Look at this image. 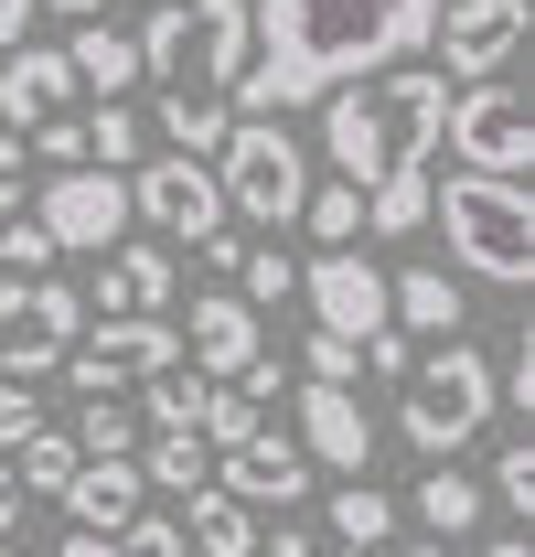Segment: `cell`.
I'll list each match as a JSON object with an SVG mask.
<instances>
[{
  "label": "cell",
  "instance_id": "17",
  "mask_svg": "<svg viewBox=\"0 0 535 557\" xmlns=\"http://www.w3.org/2000/svg\"><path fill=\"white\" fill-rule=\"evenodd\" d=\"M43 119H75V65L65 44H11L0 54V129H43Z\"/></svg>",
  "mask_w": 535,
  "mask_h": 557
},
{
  "label": "cell",
  "instance_id": "44",
  "mask_svg": "<svg viewBox=\"0 0 535 557\" xmlns=\"http://www.w3.org/2000/svg\"><path fill=\"white\" fill-rule=\"evenodd\" d=\"M268 557H322V547H311L300 525H278V536H268Z\"/></svg>",
  "mask_w": 535,
  "mask_h": 557
},
{
  "label": "cell",
  "instance_id": "4",
  "mask_svg": "<svg viewBox=\"0 0 535 557\" xmlns=\"http://www.w3.org/2000/svg\"><path fill=\"white\" fill-rule=\"evenodd\" d=\"M129 44H139V75L161 97H236V75H247V0H161Z\"/></svg>",
  "mask_w": 535,
  "mask_h": 557
},
{
  "label": "cell",
  "instance_id": "37",
  "mask_svg": "<svg viewBox=\"0 0 535 557\" xmlns=\"http://www.w3.org/2000/svg\"><path fill=\"white\" fill-rule=\"evenodd\" d=\"M22 161H43V172H75V161H86V129H75V119H43V129H22Z\"/></svg>",
  "mask_w": 535,
  "mask_h": 557
},
{
  "label": "cell",
  "instance_id": "42",
  "mask_svg": "<svg viewBox=\"0 0 535 557\" xmlns=\"http://www.w3.org/2000/svg\"><path fill=\"white\" fill-rule=\"evenodd\" d=\"M22 33H33V0H0V54H11Z\"/></svg>",
  "mask_w": 535,
  "mask_h": 557
},
{
  "label": "cell",
  "instance_id": "9",
  "mask_svg": "<svg viewBox=\"0 0 535 557\" xmlns=\"http://www.w3.org/2000/svg\"><path fill=\"white\" fill-rule=\"evenodd\" d=\"M33 225L54 236V258H108L119 236H129V172H97V161H75V172H54L43 194H33Z\"/></svg>",
  "mask_w": 535,
  "mask_h": 557
},
{
  "label": "cell",
  "instance_id": "14",
  "mask_svg": "<svg viewBox=\"0 0 535 557\" xmlns=\"http://www.w3.org/2000/svg\"><path fill=\"white\" fill-rule=\"evenodd\" d=\"M289 440L311 472H343V483H364L375 461V418L353 408V386H289Z\"/></svg>",
  "mask_w": 535,
  "mask_h": 557
},
{
  "label": "cell",
  "instance_id": "24",
  "mask_svg": "<svg viewBox=\"0 0 535 557\" xmlns=\"http://www.w3.org/2000/svg\"><path fill=\"white\" fill-rule=\"evenodd\" d=\"M139 119L161 129V150H183V161H214L225 129H236V108H225V97H161V108H139Z\"/></svg>",
  "mask_w": 535,
  "mask_h": 557
},
{
  "label": "cell",
  "instance_id": "34",
  "mask_svg": "<svg viewBox=\"0 0 535 557\" xmlns=\"http://www.w3.org/2000/svg\"><path fill=\"white\" fill-rule=\"evenodd\" d=\"M0 278H54V236L33 214H0Z\"/></svg>",
  "mask_w": 535,
  "mask_h": 557
},
{
  "label": "cell",
  "instance_id": "33",
  "mask_svg": "<svg viewBox=\"0 0 535 557\" xmlns=\"http://www.w3.org/2000/svg\"><path fill=\"white\" fill-rule=\"evenodd\" d=\"M247 429H268V408L247 397V386H203V418H194V440H203V450H236Z\"/></svg>",
  "mask_w": 535,
  "mask_h": 557
},
{
  "label": "cell",
  "instance_id": "35",
  "mask_svg": "<svg viewBox=\"0 0 535 557\" xmlns=\"http://www.w3.org/2000/svg\"><path fill=\"white\" fill-rule=\"evenodd\" d=\"M493 504H514V515H535V440L514 429L503 450H493Z\"/></svg>",
  "mask_w": 535,
  "mask_h": 557
},
{
  "label": "cell",
  "instance_id": "11",
  "mask_svg": "<svg viewBox=\"0 0 535 557\" xmlns=\"http://www.w3.org/2000/svg\"><path fill=\"white\" fill-rule=\"evenodd\" d=\"M172 354H183L172 322H86L65 344V375H75V397H129L139 375H161Z\"/></svg>",
  "mask_w": 535,
  "mask_h": 557
},
{
  "label": "cell",
  "instance_id": "20",
  "mask_svg": "<svg viewBox=\"0 0 535 557\" xmlns=\"http://www.w3.org/2000/svg\"><path fill=\"white\" fill-rule=\"evenodd\" d=\"M386 322H397L407 344H461V289L439 269H397L386 278Z\"/></svg>",
  "mask_w": 535,
  "mask_h": 557
},
{
  "label": "cell",
  "instance_id": "51",
  "mask_svg": "<svg viewBox=\"0 0 535 557\" xmlns=\"http://www.w3.org/2000/svg\"><path fill=\"white\" fill-rule=\"evenodd\" d=\"M150 11H161V0H150Z\"/></svg>",
  "mask_w": 535,
  "mask_h": 557
},
{
  "label": "cell",
  "instance_id": "22",
  "mask_svg": "<svg viewBox=\"0 0 535 557\" xmlns=\"http://www.w3.org/2000/svg\"><path fill=\"white\" fill-rule=\"evenodd\" d=\"M397 515H418V525H428V547H450V536H471V525H482V483H471V472H450V461H428V483L407 493Z\"/></svg>",
  "mask_w": 535,
  "mask_h": 557
},
{
  "label": "cell",
  "instance_id": "7",
  "mask_svg": "<svg viewBox=\"0 0 535 557\" xmlns=\"http://www.w3.org/2000/svg\"><path fill=\"white\" fill-rule=\"evenodd\" d=\"M439 139L461 150V172H493V183H525L535 172V119H525V86L482 75V86H450V119Z\"/></svg>",
  "mask_w": 535,
  "mask_h": 557
},
{
  "label": "cell",
  "instance_id": "12",
  "mask_svg": "<svg viewBox=\"0 0 535 557\" xmlns=\"http://www.w3.org/2000/svg\"><path fill=\"white\" fill-rule=\"evenodd\" d=\"M129 214H150V225L183 236V247H203V236L236 225L225 194H214V161H183V150H161V161H139V172H129Z\"/></svg>",
  "mask_w": 535,
  "mask_h": 557
},
{
  "label": "cell",
  "instance_id": "50",
  "mask_svg": "<svg viewBox=\"0 0 535 557\" xmlns=\"http://www.w3.org/2000/svg\"><path fill=\"white\" fill-rule=\"evenodd\" d=\"M0 557H22V547H11V536H0Z\"/></svg>",
  "mask_w": 535,
  "mask_h": 557
},
{
  "label": "cell",
  "instance_id": "2",
  "mask_svg": "<svg viewBox=\"0 0 535 557\" xmlns=\"http://www.w3.org/2000/svg\"><path fill=\"white\" fill-rule=\"evenodd\" d=\"M439 119H450V75L439 65H386V75H353L322 97V150H333V183L375 194L386 172H418L439 161Z\"/></svg>",
  "mask_w": 535,
  "mask_h": 557
},
{
  "label": "cell",
  "instance_id": "29",
  "mask_svg": "<svg viewBox=\"0 0 535 557\" xmlns=\"http://www.w3.org/2000/svg\"><path fill=\"white\" fill-rule=\"evenodd\" d=\"M397 525H407L397 493H375V483H343V493H333V536H343V547H386Z\"/></svg>",
  "mask_w": 535,
  "mask_h": 557
},
{
  "label": "cell",
  "instance_id": "39",
  "mask_svg": "<svg viewBox=\"0 0 535 557\" xmlns=\"http://www.w3.org/2000/svg\"><path fill=\"white\" fill-rule=\"evenodd\" d=\"M33 429H43V397H33V386L11 375V386H0V450H22Z\"/></svg>",
  "mask_w": 535,
  "mask_h": 557
},
{
  "label": "cell",
  "instance_id": "3",
  "mask_svg": "<svg viewBox=\"0 0 535 557\" xmlns=\"http://www.w3.org/2000/svg\"><path fill=\"white\" fill-rule=\"evenodd\" d=\"M428 214H439L450 269H471L482 289H525L535 278V205H525V183L450 172V183H428Z\"/></svg>",
  "mask_w": 535,
  "mask_h": 557
},
{
  "label": "cell",
  "instance_id": "25",
  "mask_svg": "<svg viewBox=\"0 0 535 557\" xmlns=\"http://www.w3.org/2000/svg\"><path fill=\"white\" fill-rule=\"evenodd\" d=\"M65 65H75V86H97V97H129L139 86V44L108 33V22H86V33L65 44Z\"/></svg>",
  "mask_w": 535,
  "mask_h": 557
},
{
  "label": "cell",
  "instance_id": "49",
  "mask_svg": "<svg viewBox=\"0 0 535 557\" xmlns=\"http://www.w3.org/2000/svg\"><path fill=\"white\" fill-rule=\"evenodd\" d=\"M333 557H375V547H333Z\"/></svg>",
  "mask_w": 535,
  "mask_h": 557
},
{
  "label": "cell",
  "instance_id": "30",
  "mask_svg": "<svg viewBox=\"0 0 535 557\" xmlns=\"http://www.w3.org/2000/svg\"><path fill=\"white\" fill-rule=\"evenodd\" d=\"M236 300H247V311H278V300H300V258H289L278 236H268V247H247V258H236Z\"/></svg>",
  "mask_w": 535,
  "mask_h": 557
},
{
  "label": "cell",
  "instance_id": "31",
  "mask_svg": "<svg viewBox=\"0 0 535 557\" xmlns=\"http://www.w3.org/2000/svg\"><path fill=\"white\" fill-rule=\"evenodd\" d=\"M300 225H311V247H353L364 236V194L353 183H311L300 194Z\"/></svg>",
  "mask_w": 535,
  "mask_h": 557
},
{
  "label": "cell",
  "instance_id": "5",
  "mask_svg": "<svg viewBox=\"0 0 535 557\" xmlns=\"http://www.w3.org/2000/svg\"><path fill=\"white\" fill-rule=\"evenodd\" d=\"M493 418V354L482 344H418V364L397 375V429L418 461H450L461 440H482Z\"/></svg>",
  "mask_w": 535,
  "mask_h": 557
},
{
  "label": "cell",
  "instance_id": "19",
  "mask_svg": "<svg viewBox=\"0 0 535 557\" xmlns=\"http://www.w3.org/2000/svg\"><path fill=\"white\" fill-rule=\"evenodd\" d=\"M54 504L75 515V536H119L139 504H150V483H139V461H75V483Z\"/></svg>",
  "mask_w": 535,
  "mask_h": 557
},
{
  "label": "cell",
  "instance_id": "43",
  "mask_svg": "<svg viewBox=\"0 0 535 557\" xmlns=\"http://www.w3.org/2000/svg\"><path fill=\"white\" fill-rule=\"evenodd\" d=\"M22 525V483H11V461H0V536Z\"/></svg>",
  "mask_w": 535,
  "mask_h": 557
},
{
  "label": "cell",
  "instance_id": "15",
  "mask_svg": "<svg viewBox=\"0 0 535 557\" xmlns=\"http://www.w3.org/2000/svg\"><path fill=\"white\" fill-rule=\"evenodd\" d=\"M214 493H236L247 515H258V504H300V493H311V461H300L289 429H247L236 450H214Z\"/></svg>",
  "mask_w": 535,
  "mask_h": 557
},
{
  "label": "cell",
  "instance_id": "48",
  "mask_svg": "<svg viewBox=\"0 0 535 557\" xmlns=\"http://www.w3.org/2000/svg\"><path fill=\"white\" fill-rule=\"evenodd\" d=\"M397 557H450V547H397Z\"/></svg>",
  "mask_w": 535,
  "mask_h": 557
},
{
  "label": "cell",
  "instance_id": "16",
  "mask_svg": "<svg viewBox=\"0 0 535 557\" xmlns=\"http://www.w3.org/2000/svg\"><path fill=\"white\" fill-rule=\"evenodd\" d=\"M172 333H183V364H194V375H214V386H225V375H247V364L268 354L258 311H247L236 289H203V300L183 311V322H172Z\"/></svg>",
  "mask_w": 535,
  "mask_h": 557
},
{
  "label": "cell",
  "instance_id": "36",
  "mask_svg": "<svg viewBox=\"0 0 535 557\" xmlns=\"http://www.w3.org/2000/svg\"><path fill=\"white\" fill-rule=\"evenodd\" d=\"M108 547H119V557H183V515H150V504H139Z\"/></svg>",
  "mask_w": 535,
  "mask_h": 557
},
{
  "label": "cell",
  "instance_id": "47",
  "mask_svg": "<svg viewBox=\"0 0 535 557\" xmlns=\"http://www.w3.org/2000/svg\"><path fill=\"white\" fill-rule=\"evenodd\" d=\"M482 557H535V547H525V536H493V547H482Z\"/></svg>",
  "mask_w": 535,
  "mask_h": 557
},
{
  "label": "cell",
  "instance_id": "13",
  "mask_svg": "<svg viewBox=\"0 0 535 557\" xmlns=\"http://www.w3.org/2000/svg\"><path fill=\"white\" fill-rule=\"evenodd\" d=\"M300 300H311V333H343V344L386 333V269L353 258V247H311L300 258Z\"/></svg>",
  "mask_w": 535,
  "mask_h": 557
},
{
  "label": "cell",
  "instance_id": "38",
  "mask_svg": "<svg viewBox=\"0 0 535 557\" xmlns=\"http://www.w3.org/2000/svg\"><path fill=\"white\" fill-rule=\"evenodd\" d=\"M300 386H353V344L343 333H311L300 344Z\"/></svg>",
  "mask_w": 535,
  "mask_h": 557
},
{
  "label": "cell",
  "instance_id": "40",
  "mask_svg": "<svg viewBox=\"0 0 535 557\" xmlns=\"http://www.w3.org/2000/svg\"><path fill=\"white\" fill-rule=\"evenodd\" d=\"M0 214H22V129H0Z\"/></svg>",
  "mask_w": 535,
  "mask_h": 557
},
{
  "label": "cell",
  "instance_id": "46",
  "mask_svg": "<svg viewBox=\"0 0 535 557\" xmlns=\"http://www.w3.org/2000/svg\"><path fill=\"white\" fill-rule=\"evenodd\" d=\"M33 11H65V22H97V0H33Z\"/></svg>",
  "mask_w": 535,
  "mask_h": 557
},
{
  "label": "cell",
  "instance_id": "26",
  "mask_svg": "<svg viewBox=\"0 0 535 557\" xmlns=\"http://www.w3.org/2000/svg\"><path fill=\"white\" fill-rule=\"evenodd\" d=\"M75 129H86V161L97 172H139L150 161V119H139L129 97H97V119H75Z\"/></svg>",
  "mask_w": 535,
  "mask_h": 557
},
{
  "label": "cell",
  "instance_id": "6",
  "mask_svg": "<svg viewBox=\"0 0 535 557\" xmlns=\"http://www.w3.org/2000/svg\"><path fill=\"white\" fill-rule=\"evenodd\" d=\"M214 194L225 214H247V225H300V194H311V161H300V139L278 129V119H236L225 150H214Z\"/></svg>",
  "mask_w": 535,
  "mask_h": 557
},
{
  "label": "cell",
  "instance_id": "21",
  "mask_svg": "<svg viewBox=\"0 0 535 557\" xmlns=\"http://www.w3.org/2000/svg\"><path fill=\"white\" fill-rule=\"evenodd\" d=\"M183 557H258V515L236 493H183Z\"/></svg>",
  "mask_w": 535,
  "mask_h": 557
},
{
  "label": "cell",
  "instance_id": "45",
  "mask_svg": "<svg viewBox=\"0 0 535 557\" xmlns=\"http://www.w3.org/2000/svg\"><path fill=\"white\" fill-rule=\"evenodd\" d=\"M43 557H119L108 536H65V547H43Z\"/></svg>",
  "mask_w": 535,
  "mask_h": 557
},
{
  "label": "cell",
  "instance_id": "23",
  "mask_svg": "<svg viewBox=\"0 0 535 557\" xmlns=\"http://www.w3.org/2000/svg\"><path fill=\"white\" fill-rule=\"evenodd\" d=\"M129 461H139V483H150V493H203V483H214V450H203L194 429H139Z\"/></svg>",
  "mask_w": 535,
  "mask_h": 557
},
{
  "label": "cell",
  "instance_id": "10",
  "mask_svg": "<svg viewBox=\"0 0 535 557\" xmlns=\"http://www.w3.org/2000/svg\"><path fill=\"white\" fill-rule=\"evenodd\" d=\"M428 54L450 86H482V75H503L525 54V0H439V22H428Z\"/></svg>",
  "mask_w": 535,
  "mask_h": 557
},
{
  "label": "cell",
  "instance_id": "8",
  "mask_svg": "<svg viewBox=\"0 0 535 557\" xmlns=\"http://www.w3.org/2000/svg\"><path fill=\"white\" fill-rule=\"evenodd\" d=\"M86 333V289H65V278H0V375H54L65 364V344Z\"/></svg>",
  "mask_w": 535,
  "mask_h": 557
},
{
  "label": "cell",
  "instance_id": "41",
  "mask_svg": "<svg viewBox=\"0 0 535 557\" xmlns=\"http://www.w3.org/2000/svg\"><path fill=\"white\" fill-rule=\"evenodd\" d=\"M194 258H203V269H214V278H236V258H247V236H236V225H225V236H203Z\"/></svg>",
  "mask_w": 535,
  "mask_h": 557
},
{
  "label": "cell",
  "instance_id": "18",
  "mask_svg": "<svg viewBox=\"0 0 535 557\" xmlns=\"http://www.w3.org/2000/svg\"><path fill=\"white\" fill-rule=\"evenodd\" d=\"M172 311V247H108V269H97V322H161Z\"/></svg>",
  "mask_w": 535,
  "mask_h": 557
},
{
  "label": "cell",
  "instance_id": "1",
  "mask_svg": "<svg viewBox=\"0 0 535 557\" xmlns=\"http://www.w3.org/2000/svg\"><path fill=\"white\" fill-rule=\"evenodd\" d=\"M439 0H247V75H236V119H278V108H322L353 75H386L428 54Z\"/></svg>",
  "mask_w": 535,
  "mask_h": 557
},
{
  "label": "cell",
  "instance_id": "32",
  "mask_svg": "<svg viewBox=\"0 0 535 557\" xmlns=\"http://www.w3.org/2000/svg\"><path fill=\"white\" fill-rule=\"evenodd\" d=\"M11 483H22V493H65L75 483V440H65V429H33V440L11 450Z\"/></svg>",
  "mask_w": 535,
  "mask_h": 557
},
{
  "label": "cell",
  "instance_id": "27",
  "mask_svg": "<svg viewBox=\"0 0 535 557\" xmlns=\"http://www.w3.org/2000/svg\"><path fill=\"white\" fill-rule=\"evenodd\" d=\"M203 386H214V375H194V364L172 354L161 375H139V429H194V418H203Z\"/></svg>",
  "mask_w": 535,
  "mask_h": 557
},
{
  "label": "cell",
  "instance_id": "28",
  "mask_svg": "<svg viewBox=\"0 0 535 557\" xmlns=\"http://www.w3.org/2000/svg\"><path fill=\"white\" fill-rule=\"evenodd\" d=\"M65 440H75V461H129L139 450V408L129 397H86V418H75Z\"/></svg>",
  "mask_w": 535,
  "mask_h": 557
}]
</instances>
